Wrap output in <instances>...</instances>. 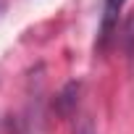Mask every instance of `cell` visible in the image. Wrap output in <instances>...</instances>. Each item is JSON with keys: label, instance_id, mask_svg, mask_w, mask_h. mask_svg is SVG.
I'll use <instances>...</instances> for the list:
<instances>
[{"label": "cell", "instance_id": "1", "mask_svg": "<svg viewBox=\"0 0 134 134\" xmlns=\"http://www.w3.org/2000/svg\"><path fill=\"white\" fill-rule=\"evenodd\" d=\"M124 5H126V0H105V3H103V16H100L97 42H95V47H97V50H105V47H108V42L113 40V34L118 32V21H121Z\"/></svg>", "mask_w": 134, "mask_h": 134}, {"label": "cell", "instance_id": "2", "mask_svg": "<svg viewBox=\"0 0 134 134\" xmlns=\"http://www.w3.org/2000/svg\"><path fill=\"white\" fill-rule=\"evenodd\" d=\"M3 3H5V0H0V8H3Z\"/></svg>", "mask_w": 134, "mask_h": 134}]
</instances>
